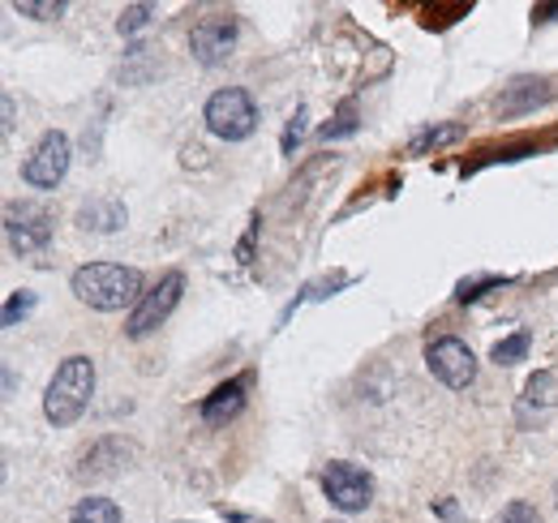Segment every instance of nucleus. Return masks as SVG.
<instances>
[{
    "mask_svg": "<svg viewBox=\"0 0 558 523\" xmlns=\"http://www.w3.org/2000/svg\"><path fill=\"white\" fill-rule=\"evenodd\" d=\"M73 296L99 314H117V309H130L138 305L142 296V270L134 266H117V262H90V266H77L70 279Z\"/></svg>",
    "mask_w": 558,
    "mask_h": 523,
    "instance_id": "nucleus-1",
    "label": "nucleus"
},
{
    "mask_svg": "<svg viewBox=\"0 0 558 523\" xmlns=\"http://www.w3.org/2000/svg\"><path fill=\"white\" fill-rule=\"evenodd\" d=\"M90 394H95V361L90 356H65L57 365L48 391H44V416L57 429H65V425H73L86 412Z\"/></svg>",
    "mask_w": 558,
    "mask_h": 523,
    "instance_id": "nucleus-2",
    "label": "nucleus"
},
{
    "mask_svg": "<svg viewBox=\"0 0 558 523\" xmlns=\"http://www.w3.org/2000/svg\"><path fill=\"white\" fill-rule=\"evenodd\" d=\"M203 121H207V130L215 133V137H223V142H245V137H254V130H258V104L250 99V90L223 86V90H215L207 99Z\"/></svg>",
    "mask_w": 558,
    "mask_h": 523,
    "instance_id": "nucleus-3",
    "label": "nucleus"
},
{
    "mask_svg": "<svg viewBox=\"0 0 558 523\" xmlns=\"http://www.w3.org/2000/svg\"><path fill=\"white\" fill-rule=\"evenodd\" d=\"M425 369H429L442 387H451V391H469V387L477 382V356H473V348H469L464 339H456V335H442V339H429V343H425Z\"/></svg>",
    "mask_w": 558,
    "mask_h": 523,
    "instance_id": "nucleus-4",
    "label": "nucleus"
},
{
    "mask_svg": "<svg viewBox=\"0 0 558 523\" xmlns=\"http://www.w3.org/2000/svg\"><path fill=\"white\" fill-rule=\"evenodd\" d=\"M70 159H73L70 133L48 130L39 142H35V150L26 155V163H22V181H26L31 190H57V185L65 181V172H70Z\"/></svg>",
    "mask_w": 558,
    "mask_h": 523,
    "instance_id": "nucleus-5",
    "label": "nucleus"
},
{
    "mask_svg": "<svg viewBox=\"0 0 558 523\" xmlns=\"http://www.w3.org/2000/svg\"><path fill=\"white\" fill-rule=\"evenodd\" d=\"M318 485H323V498L344 515H356V511H365L374 502V476L365 467H356V463H344V459L327 463Z\"/></svg>",
    "mask_w": 558,
    "mask_h": 523,
    "instance_id": "nucleus-6",
    "label": "nucleus"
},
{
    "mask_svg": "<svg viewBox=\"0 0 558 523\" xmlns=\"http://www.w3.org/2000/svg\"><path fill=\"white\" fill-rule=\"evenodd\" d=\"M181 292H185V275H181V270H168V275L142 296L138 305H134V314H130V323H125V335H130V339L155 335V330L172 318V309L181 305Z\"/></svg>",
    "mask_w": 558,
    "mask_h": 523,
    "instance_id": "nucleus-7",
    "label": "nucleus"
},
{
    "mask_svg": "<svg viewBox=\"0 0 558 523\" xmlns=\"http://www.w3.org/2000/svg\"><path fill=\"white\" fill-rule=\"evenodd\" d=\"M4 241L13 254H39L52 245V215L44 206H4Z\"/></svg>",
    "mask_w": 558,
    "mask_h": 523,
    "instance_id": "nucleus-8",
    "label": "nucleus"
},
{
    "mask_svg": "<svg viewBox=\"0 0 558 523\" xmlns=\"http://www.w3.org/2000/svg\"><path fill=\"white\" fill-rule=\"evenodd\" d=\"M236 17L232 13H210L203 17L194 31H190V52H194V61L198 65H223L228 57H232V48H236Z\"/></svg>",
    "mask_w": 558,
    "mask_h": 523,
    "instance_id": "nucleus-9",
    "label": "nucleus"
},
{
    "mask_svg": "<svg viewBox=\"0 0 558 523\" xmlns=\"http://www.w3.org/2000/svg\"><path fill=\"white\" fill-rule=\"evenodd\" d=\"M130 459H134V442H125V438H99V442L82 455L77 476H82V481H104V476H117Z\"/></svg>",
    "mask_w": 558,
    "mask_h": 523,
    "instance_id": "nucleus-10",
    "label": "nucleus"
},
{
    "mask_svg": "<svg viewBox=\"0 0 558 523\" xmlns=\"http://www.w3.org/2000/svg\"><path fill=\"white\" fill-rule=\"evenodd\" d=\"M245 394H250V374H241V378H228V382H219L215 391L203 399V425L210 429H219V425H228V421H236L241 412H245Z\"/></svg>",
    "mask_w": 558,
    "mask_h": 523,
    "instance_id": "nucleus-11",
    "label": "nucleus"
},
{
    "mask_svg": "<svg viewBox=\"0 0 558 523\" xmlns=\"http://www.w3.org/2000/svg\"><path fill=\"white\" fill-rule=\"evenodd\" d=\"M558 403V378L555 374H533L529 382H524V394H520V403H515V416H520V425H542L550 412H555Z\"/></svg>",
    "mask_w": 558,
    "mask_h": 523,
    "instance_id": "nucleus-12",
    "label": "nucleus"
},
{
    "mask_svg": "<svg viewBox=\"0 0 558 523\" xmlns=\"http://www.w3.org/2000/svg\"><path fill=\"white\" fill-rule=\"evenodd\" d=\"M550 99V82L546 77H515L511 86H502V95H498V117L502 121H511V117H524V112H533V108H542Z\"/></svg>",
    "mask_w": 558,
    "mask_h": 523,
    "instance_id": "nucleus-13",
    "label": "nucleus"
},
{
    "mask_svg": "<svg viewBox=\"0 0 558 523\" xmlns=\"http://www.w3.org/2000/svg\"><path fill=\"white\" fill-rule=\"evenodd\" d=\"M121 223H125V206L117 197H90L77 210V228H86V232H117Z\"/></svg>",
    "mask_w": 558,
    "mask_h": 523,
    "instance_id": "nucleus-14",
    "label": "nucleus"
},
{
    "mask_svg": "<svg viewBox=\"0 0 558 523\" xmlns=\"http://www.w3.org/2000/svg\"><path fill=\"white\" fill-rule=\"evenodd\" d=\"M464 125H456V121H447V125H425L409 137V155H429V150H442V146H451V142H460L464 137Z\"/></svg>",
    "mask_w": 558,
    "mask_h": 523,
    "instance_id": "nucleus-15",
    "label": "nucleus"
},
{
    "mask_svg": "<svg viewBox=\"0 0 558 523\" xmlns=\"http://www.w3.org/2000/svg\"><path fill=\"white\" fill-rule=\"evenodd\" d=\"M70 523H121V507L112 498H99V494H86L77 507H73Z\"/></svg>",
    "mask_w": 558,
    "mask_h": 523,
    "instance_id": "nucleus-16",
    "label": "nucleus"
},
{
    "mask_svg": "<svg viewBox=\"0 0 558 523\" xmlns=\"http://www.w3.org/2000/svg\"><path fill=\"white\" fill-rule=\"evenodd\" d=\"M507 283H515V275H473V279H460V283H456V301H460V305H473V301H482L486 292H498V288H507Z\"/></svg>",
    "mask_w": 558,
    "mask_h": 523,
    "instance_id": "nucleus-17",
    "label": "nucleus"
},
{
    "mask_svg": "<svg viewBox=\"0 0 558 523\" xmlns=\"http://www.w3.org/2000/svg\"><path fill=\"white\" fill-rule=\"evenodd\" d=\"M529 343H533V335H529V330H515V335H507V339H498V343H494L489 361H494L498 369H507V365H520V361L529 356Z\"/></svg>",
    "mask_w": 558,
    "mask_h": 523,
    "instance_id": "nucleus-18",
    "label": "nucleus"
},
{
    "mask_svg": "<svg viewBox=\"0 0 558 523\" xmlns=\"http://www.w3.org/2000/svg\"><path fill=\"white\" fill-rule=\"evenodd\" d=\"M35 305H39V296H35V292H26V288L9 292V296H4V314H0L4 330H13L17 323H26V318L35 314Z\"/></svg>",
    "mask_w": 558,
    "mask_h": 523,
    "instance_id": "nucleus-19",
    "label": "nucleus"
},
{
    "mask_svg": "<svg viewBox=\"0 0 558 523\" xmlns=\"http://www.w3.org/2000/svg\"><path fill=\"white\" fill-rule=\"evenodd\" d=\"M356 125H361V121H356V104H352V99H344V104L336 108V117H331V121L318 130V137H323V142H340V137H352V133H356Z\"/></svg>",
    "mask_w": 558,
    "mask_h": 523,
    "instance_id": "nucleus-20",
    "label": "nucleus"
},
{
    "mask_svg": "<svg viewBox=\"0 0 558 523\" xmlns=\"http://www.w3.org/2000/svg\"><path fill=\"white\" fill-rule=\"evenodd\" d=\"M310 130V108H296L292 117H288V125H283V137H279V150L292 159L296 155V146H301V137Z\"/></svg>",
    "mask_w": 558,
    "mask_h": 523,
    "instance_id": "nucleus-21",
    "label": "nucleus"
},
{
    "mask_svg": "<svg viewBox=\"0 0 558 523\" xmlns=\"http://www.w3.org/2000/svg\"><path fill=\"white\" fill-rule=\"evenodd\" d=\"M150 13H155L150 4H130V9L121 13V22H117V31H121V35H138L142 26L150 22Z\"/></svg>",
    "mask_w": 558,
    "mask_h": 523,
    "instance_id": "nucleus-22",
    "label": "nucleus"
},
{
    "mask_svg": "<svg viewBox=\"0 0 558 523\" xmlns=\"http://www.w3.org/2000/svg\"><path fill=\"white\" fill-rule=\"evenodd\" d=\"M494 523H542V511H537L533 502H507L502 515Z\"/></svg>",
    "mask_w": 558,
    "mask_h": 523,
    "instance_id": "nucleus-23",
    "label": "nucleus"
},
{
    "mask_svg": "<svg viewBox=\"0 0 558 523\" xmlns=\"http://www.w3.org/2000/svg\"><path fill=\"white\" fill-rule=\"evenodd\" d=\"M17 13H26V17H39V22H52V17H61L65 13V4L57 0V4H39V0H17L13 4Z\"/></svg>",
    "mask_w": 558,
    "mask_h": 523,
    "instance_id": "nucleus-24",
    "label": "nucleus"
},
{
    "mask_svg": "<svg viewBox=\"0 0 558 523\" xmlns=\"http://www.w3.org/2000/svg\"><path fill=\"white\" fill-rule=\"evenodd\" d=\"M258 228H263V223H258V215H254V219H250V232H245V236H241V245H236V262H241V266H250V262H254V241H258Z\"/></svg>",
    "mask_w": 558,
    "mask_h": 523,
    "instance_id": "nucleus-25",
    "label": "nucleus"
},
{
    "mask_svg": "<svg viewBox=\"0 0 558 523\" xmlns=\"http://www.w3.org/2000/svg\"><path fill=\"white\" fill-rule=\"evenodd\" d=\"M533 22H558V4H542V9H533Z\"/></svg>",
    "mask_w": 558,
    "mask_h": 523,
    "instance_id": "nucleus-26",
    "label": "nucleus"
},
{
    "mask_svg": "<svg viewBox=\"0 0 558 523\" xmlns=\"http://www.w3.org/2000/svg\"><path fill=\"white\" fill-rule=\"evenodd\" d=\"M434 511H438V515H442V520H456V502H451V498H442V502H438V507H434Z\"/></svg>",
    "mask_w": 558,
    "mask_h": 523,
    "instance_id": "nucleus-27",
    "label": "nucleus"
},
{
    "mask_svg": "<svg viewBox=\"0 0 558 523\" xmlns=\"http://www.w3.org/2000/svg\"><path fill=\"white\" fill-rule=\"evenodd\" d=\"M223 520L228 523H263V520H254V515H241V511H223Z\"/></svg>",
    "mask_w": 558,
    "mask_h": 523,
    "instance_id": "nucleus-28",
    "label": "nucleus"
},
{
    "mask_svg": "<svg viewBox=\"0 0 558 523\" xmlns=\"http://www.w3.org/2000/svg\"><path fill=\"white\" fill-rule=\"evenodd\" d=\"M331 523H349V520H331Z\"/></svg>",
    "mask_w": 558,
    "mask_h": 523,
    "instance_id": "nucleus-29",
    "label": "nucleus"
}]
</instances>
